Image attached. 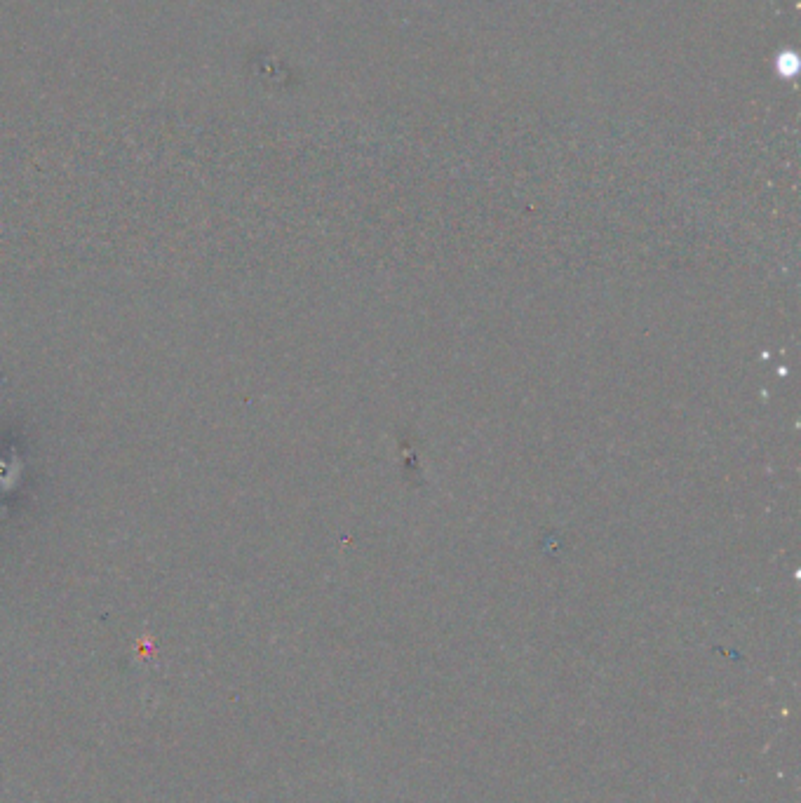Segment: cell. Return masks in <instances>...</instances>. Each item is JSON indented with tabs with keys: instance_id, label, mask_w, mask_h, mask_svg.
Masks as SVG:
<instances>
[{
	"instance_id": "cell-1",
	"label": "cell",
	"mask_w": 801,
	"mask_h": 803,
	"mask_svg": "<svg viewBox=\"0 0 801 803\" xmlns=\"http://www.w3.org/2000/svg\"><path fill=\"white\" fill-rule=\"evenodd\" d=\"M773 66H776V76L780 80H794L801 71L799 52L794 47H785V50H780L776 55V64Z\"/></svg>"
}]
</instances>
